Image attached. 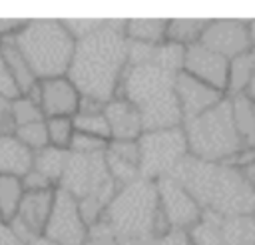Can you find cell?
<instances>
[{"label": "cell", "mask_w": 255, "mask_h": 245, "mask_svg": "<svg viewBox=\"0 0 255 245\" xmlns=\"http://www.w3.org/2000/svg\"><path fill=\"white\" fill-rule=\"evenodd\" d=\"M0 54H2L6 66H8L10 74H12V78H14L16 86H18V90H20V96L28 94V92L38 84V80H36V76L32 74L30 66L26 64V60L20 56V52L16 50V46H14L10 40L0 42Z\"/></svg>", "instance_id": "obj_21"}, {"label": "cell", "mask_w": 255, "mask_h": 245, "mask_svg": "<svg viewBox=\"0 0 255 245\" xmlns=\"http://www.w3.org/2000/svg\"><path fill=\"white\" fill-rule=\"evenodd\" d=\"M84 245H118L114 237H88Z\"/></svg>", "instance_id": "obj_44"}, {"label": "cell", "mask_w": 255, "mask_h": 245, "mask_svg": "<svg viewBox=\"0 0 255 245\" xmlns=\"http://www.w3.org/2000/svg\"><path fill=\"white\" fill-rule=\"evenodd\" d=\"M46 133H48V145L58 149H68L72 135H74V123L72 118H46Z\"/></svg>", "instance_id": "obj_28"}, {"label": "cell", "mask_w": 255, "mask_h": 245, "mask_svg": "<svg viewBox=\"0 0 255 245\" xmlns=\"http://www.w3.org/2000/svg\"><path fill=\"white\" fill-rule=\"evenodd\" d=\"M24 195L22 181L16 175H0V221H10L16 215Z\"/></svg>", "instance_id": "obj_26"}, {"label": "cell", "mask_w": 255, "mask_h": 245, "mask_svg": "<svg viewBox=\"0 0 255 245\" xmlns=\"http://www.w3.org/2000/svg\"><path fill=\"white\" fill-rule=\"evenodd\" d=\"M70 151L68 149H58V147H44L40 151L34 153L32 157V169H36L38 173H42L54 187H58L60 177L64 173L66 161H68Z\"/></svg>", "instance_id": "obj_22"}, {"label": "cell", "mask_w": 255, "mask_h": 245, "mask_svg": "<svg viewBox=\"0 0 255 245\" xmlns=\"http://www.w3.org/2000/svg\"><path fill=\"white\" fill-rule=\"evenodd\" d=\"M58 189H64L76 201L94 199L106 207L120 187L108 173L104 153L82 155L70 151Z\"/></svg>", "instance_id": "obj_7"}, {"label": "cell", "mask_w": 255, "mask_h": 245, "mask_svg": "<svg viewBox=\"0 0 255 245\" xmlns=\"http://www.w3.org/2000/svg\"><path fill=\"white\" fill-rule=\"evenodd\" d=\"M72 123H74V131L80 133H88L94 137H102L110 141V129H108V122L104 118V114H74L72 116Z\"/></svg>", "instance_id": "obj_30"}, {"label": "cell", "mask_w": 255, "mask_h": 245, "mask_svg": "<svg viewBox=\"0 0 255 245\" xmlns=\"http://www.w3.org/2000/svg\"><path fill=\"white\" fill-rule=\"evenodd\" d=\"M153 48L155 46H151V44H141V42H129L128 40V66L151 64Z\"/></svg>", "instance_id": "obj_36"}, {"label": "cell", "mask_w": 255, "mask_h": 245, "mask_svg": "<svg viewBox=\"0 0 255 245\" xmlns=\"http://www.w3.org/2000/svg\"><path fill=\"white\" fill-rule=\"evenodd\" d=\"M106 147H108V139L74 131L68 151H72V153H82V155H94V153H104Z\"/></svg>", "instance_id": "obj_33"}, {"label": "cell", "mask_w": 255, "mask_h": 245, "mask_svg": "<svg viewBox=\"0 0 255 245\" xmlns=\"http://www.w3.org/2000/svg\"><path fill=\"white\" fill-rule=\"evenodd\" d=\"M183 56H185V48L171 44V42H161L153 48V60L151 64L167 70L171 74H179L183 68Z\"/></svg>", "instance_id": "obj_27"}, {"label": "cell", "mask_w": 255, "mask_h": 245, "mask_svg": "<svg viewBox=\"0 0 255 245\" xmlns=\"http://www.w3.org/2000/svg\"><path fill=\"white\" fill-rule=\"evenodd\" d=\"M116 98H124L135 108L143 131L183 123L175 98V74L153 64L128 66Z\"/></svg>", "instance_id": "obj_3"}, {"label": "cell", "mask_w": 255, "mask_h": 245, "mask_svg": "<svg viewBox=\"0 0 255 245\" xmlns=\"http://www.w3.org/2000/svg\"><path fill=\"white\" fill-rule=\"evenodd\" d=\"M151 245H189V241H187L185 231H169L167 235L153 239Z\"/></svg>", "instance_id": "obj_42"}, {"label": "cell", "mask_w": 255, "mask_h": 245, "mask_svg": "<svg viewBox=\"0 0 255 245\" xmlns=\"http://www.w3.org/2000/svg\"><path fill=\"white\" fill-rule=\"evenodd\" d=\"M106 20H96V18H74V20H62L64 28L68 30V34L74 40H82L86 36H90L92 32L100 30L104 26Z\"/></svg>", "instance_id": "obj_34"}, {"label": "cell", "mask_w": 255, "mask_h": 245, "mask_svg": "<svg viewBox=\"0 0 255 245\" xmlns=\"http://www.w3.org/2000/svg\"><path fill=\"white\" fill-rule=\"evenodd\" d=\"M169 177H173L201 209L221 217L255 213V187L241 177L237 167L187 155Z\"/></svg>", "instance_id": "obj_2"}, {"label": "cell", "mask_w": 255, "mask_h": 245, "mask_svg": "<svg viewBox=\"0 0 255 245\" xmlns=\"http://www.w3.org/2000/svg\"><path fill=\"white\" fill-rule=\"evenodd\" d=\"M34 153L24 147L14 133L0 135V175H16L22 177L26 171L32 169Z\"/></svg>", "instance_id": "obj_17"}, {"label": "cell", "mask_w": 255, "mask_h": 245, "mask_svg": "<svg viewBox=\"0 0 255 245\" xmlns=\"http://www.w3.org/2000/svg\"><path fill=\"white\" fill-rule=\"evenodd\" d=\"M209 20H195V18H173L165 20V42L177 46H193L199 42L201 32L205 30Z\"/></svg>", "instance_id": "obj_25"}, {"label": "cell", "mask_w": 255, "mask_h": 245, "mask_svg": "<svg viewBox=\"0 0 255 245\" xmlns=\"http://www.w3.org/2000/svg\"><path fill=\"white\" fill-rule=\"evenodd\" d=\"M126 20H106L90 36L76 40L66 78L80 96L108 104L118 96L120 82L128 68Z\"/></svg>", "instance_id": "obj_1"}, {"label": "cell", "mask_w": 255, "mask_h": 245, "mask_svg": "<svg viewBox=\"0 0 255 245\" xmlns=\"http://www.w3.org/2000/svg\"><path fill=\"white\" fill-rule=\"evenodd\" d=\"M221 245H255V217L253 215L223 217Z\"/></svg>", "instance_id": "obj_24"}, {"label": "cell", "mask_w": 255, "mask_h": 245, "mask_svg": "<svg viewBox=\"0 0 255 245\" xmlns=\"http://www.w3.org/2000/svg\"><path fill=\"white\" fill-rule=\"evenodd\" d=\"M14 137L28 147L32 153L48 147V133H46V123L42 122H34V123H26V125H18L14 129Z\"/></svg>", "instance_id": "obj_29"}, {"label": "cell", "mask_w": 255, "mask_h": 245, "mask_svg": "<svg viewBox=\"0 0 255 245\" xmlns=\"http://www.w3.org/2000/svg\"><path fill=\"white\" fill-rule=\"evenodd\" d=\"M221 215L201 209L197 223H193L185 231L189 245H221Z\"/></svg>", "instance_id": "obj_23"}, {"label": "cell", "mask_w": 255, "mask_h": 245, "mask_svg": "<svg viewBox=\"0 0 255 245\" xmlns=\"http://www.w3.org/2000/svg\"><path fill=\"white\" fill-rule=\"evenodd\" d=\"M42 235L58 245H84L88 239V225L82 219L78 201L64 189H54L52 209Z\"/></svg>", "instance_id": "obj_9"}, {"label": "cell", "mask_w": 255, "mask_h": 245, "mask_svg": "<svg viewBox=\"0 0 255 245\" xmlns=\"http://www.w3.org/2000/svg\"><path fill=\"white\" fill-rule=\"evenodd\" d=\"M157 211L155 183L143 177L122 185L104 209L102 219L108 223L118 245H151L153 219Z\"/></svg>", "instance_id": "obj_4"}, {"label": "cell", "mask_w": 255, "mask_h": 245, "mask_svg": "<svg viewBox=\"0 0 255 245\" xmlns=\"http://www.w3.org/2000/svg\"><path fill=\"white\" fill-rule=\"evenodd\" d=\"M104 159H106L108 173H110V177L114 179V183H116L118 187L128 185V183H131V181H135V179L139 177L137 165L128 163V161H124V159H118V157H114V155L108 153V151H104Z\"/></svg>", "instance_id": "obj_32"}, {"label": "cell", "mask_w": 255, "mask_h": 245, "mask_svg": "<svg viewBox=\"0 0 255 245\" xmlns=\"http://www.w3.org/2000/svg\"><path fill=\"white\" fill-rule=\"evenodd\" d=\"M10 110H12V120H14V125H26V123H34V122H42L44 120V114L40 110V106L26 98V96H18L10 102Z\"/></svg>", "instance_id": "obj_31"}, {"label": "cell", "mask_w": 255, "mask_h": 245, "mask_svg": "<svg viewBox=\"0 0 255 245\" xmlns=\"http://www.w3.org/2000/svg\"><path fill=\"white\" fill-rule=\"evenodd\" d=\"M26 20H16V18H0V42L12 40L22 28Z\"/></svg>", "instance_id": "obj_40"}, {"label": "cell", "mask_w": 255, "mask_h": 245, "mask_svg": "<svg viewBox=\"0 0 255 245\" xmlns=\"http://www.w3.org/2000/svg\"><path fill=\"white\" fill-rule=\"evenodd\" d=\"M126 40L157 46L165 42V20L161 18H131L126 20Z\"/></svg>", "instance_id": "obj_20"}, {"label": "cell", "mask_w": 255, "mask_h": 245, "mask_svg": "<svg viewBox=\"0 0 255 245\" xmlns=\"http://www.w3.org/2000/svg\"><path fill=\"white\" fill-rule=\"evenodd\" d=\"M199 44L223 56L227 62L251 48L245 20H233V18L209 20L205 30L201 32Z\"/></svg>", "instance_id": "obj_11"}, {"label": "cell", "mask_w": 255, "mask_h": 245, "mask_svg": "<svg viewBox=\"0 0 255 245\" xmlns=\"http://www.w3.org/2000/svg\"><path fill=\"white\" fill-rule=\"evenodd\" d=\"M243 96L249 98V100L255 104V74H253L251 80L247 82V86H245V90H243Z\"/></svg>", "instance_id": "obj_45"}, {"label": "cell", "mask_w": 255, "mask_h": 245, "mask_svg": "<svg viewBox=\"0 0 255 245\" xmlns=\"http://www.w3.org/2000/svg\"><path fill=\"white\" fill-rule=\"evenodd\" d=\"M231 116L243 147H255V104L243 94L231 96Z\"/></svg>", "instance_id": "obj_18"}, {"label": "cell", "mask_w": 255, "mask_h": 245, "mask_svg": "<svg viewBox=\"0 0 255 245\" xmlns=\"http://www.w3.org/2000/svg\"><path fill=\"white\" fill-rule=\"evenodd\" d=\"M52 201H54V189L28 191L22 195L16 215L10 219V223L26 243L42 235L52 209Z\"/></svg>", "instance_id": "obj_12"}, {"label": "cell", "mask_w": 255, "mask_h": 245, "mask_svg": "<svg viewBox=\"0 0 255 245\" xmlns=\"http://www.w3.org/2000/svg\"><path fill=\"white\" fill-rule=\"evenodd\" d=\"M247 26V38H249V46L255 48V20H245Z\"/></svg>", "instance_id": "obj_46"}, {"label": "cell", "mask_w": 255, "mask_h": 245, "mask_svg": "<svg viewBox=\"0 0 255 245\" xmlns=\"http://www.w3.org/2000/svg\"><path fill=\"white\" fill-rule=\"evenodd\" d=\"M0 96L10 100V102L20 96V90H18V86H16V82H14V78H12L10 70H8L2 54H0Z\"/></svg>", "instance_id": "obj_37"}, {"label": "cell", "mask_w": 255, "mask_h": 245, "mask_svg": "<svg viewBox=\"0 0 255 245\" xmlns=\"http://www.w3.org/2000/svg\"><path fill=\"white\" fill-rule=\"evenodd\" d=\"M16 129L14 120H12V110H10V100L0 96V135H12Z\"/></svg>", "instance_id": "obj_39"}, {"label": "cell", "mask_w": 255, "mask_h": 245, "mask_svg": "<svg viewBox=\"0 0 255 245\" xmlns=\"http://www.w3.org/2000/svg\"><path fill=\"white\" fill-rule=\"evenodd\" d=\"M253 74H255V48H249L243 54L229 60L225 96L231 98V96L243 94V90H245V86H247V82L251 80Z\"/></svg>", "instance_id": "obj_19"}, {"label": "cell", "mask_w": 255, "mask_h": 245, "mask_svg": "<svg viewBox=\"0 0 255 245\" xmlns=\"http://www.w3.org/2000/svg\"><path fill=\"white\" fill-rule=\"evenodd\" d=\"M0 245H28L10 221H0Z\"/></svg>", "instance_id": "obj_41"}, {"label": "cell", "mask_w": 255, "mask_h": 245, "mask_svg": "<svg viewBox=\"0 0 255 245\" xmlns=\"http://www.w3.org/2000/svg\"><path fill=\"white\" fill-rule=\"evenodd\" d=\"M137 171L139 177L157 181L173 173V169L189 155L183 127H165L141 131L137 137Z\"/></svg>", "instance_id": "obj_8"}, {"label": "cell", "mask_w": 255, "mask_h": 245, "mask_svg": "<svg viewBox=\"0 0 255 245\" xmlns=\"http://www.w3.org/2000/svg\"><path fill=\"white\" fill-rule=\"evenodd\" d=\"M80 92L66 78L38 80V106L46 118H72L78 112Z\"/></svg>", "instance_id": "obj_14"}, {"label": "cell", "mask_w": 255, "mask_h": 245, "mask_svg": "<svg viewBox=\"0 0 255 245\" xmlns=\"http://www.w3.org/2000/svg\"><path fill=\"white\" fill-rule=\"evenodd\" d=\"M28 245H58V243H54V241H50V239H46L44 235H40V237H34Z\"/></svg>", "instance_id": "obj_47"}, {"label": "cell", "mask_w": 255, "mask_h": 245, "mask_svg": "<svg viewBox=\"0 0 255 245\" xmlns=\"http://www.w3.org/2000/svg\"><path fill=\"white\" fill-rule=\"evenodd\" d=\"M20 181H22V189H24V193H28V191H46V189H56L42 173H38L36 169H30V171H26L22 177H20Z\"/></svg>", "instance_id": "obj_38"}, {"label": "cell", "mask_w": 255, "mask_h": 245, "mask_svg": "<svg viewBox=\"0 0 255 245\" xmlns=\"http://www.w3.org/2000/svg\"><path fill=\"white\" fill-rule=\"evenodd\" d=\"M227 68H229V62L223 56L211 52L209 48L201 46L199 42L185 48L181 72H185L187 76H191L223 94L227 88Z\"/></svg>", "instance_id": "obj_13"}, {"label": "cell", "mask_w": 255, "mask_h": 245, "mask_svg": "<svg viewBox=\"0 0 255 245\" xmlns=\"http://www.w3.org/2000/svg\"><path fill=\"white\" fill-rule=\"evenodd\" d=\"M153 183L157 191V205L167 217L171 231H187L193 223H197L201 207L173 177L167 175Z\"/></svg>", "instance_id": "obj_10"}, {"label": "cell", "mask_w": 255, "mask_h": 245, "mask_svg": "<svg viewBox=\"0 0 255 245\" xmlns=\"http://www.w3.org/2000/svg\"><path fill=\"white\" fill-rule=\"evenodd\" d=\"M30 66L36 80L66 76L76 40L68 34L62 20H26L24 28L10 40Z\"/></svg>", "instance_id": "obj_5"}, {"label": "cell", "mask_w": 255, "mask_h": 245, "mask_svg": "<svg viewBox=\"0 0 255 245\" xmlns=\"http://www.w3.org/2000/svg\"><path fill=\"white\" fill-rule=\"evenodd\" d=\"M108 153H112L114 157L118 159H124L128 163H133L137 165V159H139V149H137V139L135 141H122V139H110L108 141V147H106Z\"/></svg>", "instance_id": "obj_35"}, {"label": "cell", "mask_w": 255, "mask_h": 245, "mask_svg": "<svg viewBox=\"0 0 255 245\" xmlns=\"http://www.w3.org/2000/svg\"><path fill=\"white\" fill-rule=\"evenodd\" d=\"M253 217H255V213H253Z\"/></svg>", "instance_id": "obj_48"}, {"label": "cell", "mask_w": 255, "mask_h": 245, "mask_svg": "<svg viewBox=\"0 0 255 245\" xmlns=\"http://www.w3.org/2000/svg\"><path fill=\"white\" fill-rule=\"evenodd\" d=\"M175 98H177L181 118L183 122H187L207 112L215 104H219L225 98V94L187 76L185 72H179L175 74Z\"/></svg>", "instance_id": "obj_15"}, {"label": "cell", "mask_w": 255, "mask_h": 245, "mask_svg": "<svg viewBox=\"0 0 255 245\" xmlns=\"http://www.w3.org/2000/svg\"><path fill=\"white\" fill-rule=\"evenodd\" d=\"M239 173H241V177H243L251 187H255V161H249V163L241 165V167H239Z\"/></svg>", "instance_id": "obj_43"}, {"label": "cell", "mask_w": 255, "mask_h": 245, "mask_svg": "<svg viewBox=\"0 0 255 245\" xmlns=\"http://www.w3.org/2000/svg\"><path fill=\"white\" fill-rule=\"evenodd\" d=\"M104 118L108 122L110 139H122V141H135L141 135V120L135 108L124 100L114 98L104 106Z\"/></svg>", "instance_id": "obj_16"}, {"label": "cell", "mask_w": 255, "mask_h": 245, "mask_svg": "<svg viewBox=\"0 0 255 245\" xmlns=\"http://www.w3.org/2000/svg\"><path fill=\"white\" fill-rule=\"evenodd\" d=\"M181 127L185 133L187 151L195 159L225 163L243 149L227 96L197 118L183 122Z\"/></svg>", "instance_id": "obj_6"}]
</instances>
